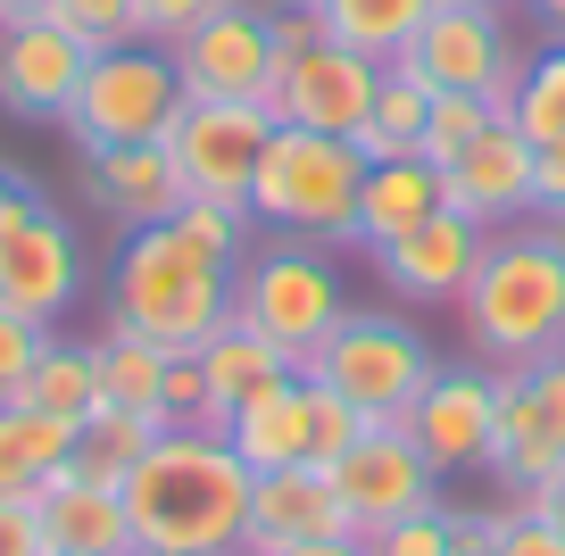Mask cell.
I'll list each match as a JSON object with an SVG mask.
<instances>
[{
	"label": "cell",
	"mask_w": 565,
	"mask_h": 556,
	"mask_svg": "<svg viewBox=\"0 0 565 556\" xmlns=\"http://www.w3.org/2000/svg\"><path fill=\"white\" fill-rule=\"evenodd\" d=\"M249 209L233 200H183L167 225H134L108 266V324L192 357L233 324V282L249 258Z\"/></svg>",
	"instance_id": "cell-1"
},
{
	"label": "cell",
	"mask_w": 565,
	"mask_h": 556,
	"mask_svg": "<svg viewBox=\"0 0 565 556\" xmlns=\"http://www.w3.org/2000/svg\"><path fill=\"white\" fill-rule=\"evenodd\" d=\"M249 482L225 432L167 424L159 449L125 473L134 556H249Z\"/></svg>",
	"instance_id": "cell-2"
},
{
	"label": "cell",
	"mask_w": 565,
	"mask_h": 556,
	"mask_svg": "<svg viewBox=\"0 0 565 556\" xmlns=\"http://www.w3.org/2000/svg\"><path fill=\"white\" fill-rule=\"evenodd\" d=\"M458 324L491 374H524L565 349V225H499L475 282L458 291Z\"/></svg>",
	"instance_id": "cell-3"
},
{
	"label": "cell",
	"mask_w": 565,
	"mask_h": 556,
	"mask_svg": "<svg viewBox=\"0 0 565 556\" xmlns=\"http://www.w3.org/2000/svg\"><path fill=\"white\" fill-rule=\"evenodd\" d=\"M374 158L341 133H308V125H275L249 174V216L275 233H300L317 249L358 242V192H366Z\"/></svg>",
	"instance_id": "cell-4"
},
{
	"label": "cell",
	"mask_w": 565,
	"mask_h": 556,
	"mask_svg": "<svg viewBox=\"0 0 565 556\" xmlns=\"http://www.w3.org/2000/svg\"><path fill=\"white\" fill-rule=\"evenodd\" d=\"M233 316H242V324H258L266 341H275L282 357L308 374V365H317V349L333 341V324L350 316V291H341V266L324 258L317 242L282 233L275 249L242 258V282H233Z\"/></svg>",
	"instance_id": "cell-5"
},
{
	"label": "cell",
	"mask_w": 565,
	"mask_h": 556,
	"mask_svg": "<svg viewBox=\"0 0 565 556\" xmlns=\"http://www.w3.org/2000/svg\"><path fill=\"white\" fill-rule=\"evenodd\" d=\"M183 75L175 51L159 42H125V51H92L84 84L67 100V141L75 150H125V141H167V125L183 117Z\"/></svg>",
	"instance_id": "cell-6"
},
{
	"label": "cell",
	"mask_w": 565,
	"mask_h": 556,
	"mask_svg": "<svg viewBox=\"0 0 565 556\" xmlns=\"http://www.w3.org/2000/svg\"><path fill=\"white\" fill-rule=\"evenodd\" d=\"M433 341H424L407 316H383V308H350L333 324V341L317 349V383H333L341 399L358 407L366 424H399L407 407H416V391L433 383Z\"/></svg>",
	"instance_id": "cell-7"
},
{
	"label": "cell",
	"mask_w": 565,
	"mask_h": 556,
	"mask_svg": "<svg viewBox=\"0 0 565 556\" xmlns=\"http://www.w3.org/2000/svg\"><path fill=\"white\" fill-rule=\"evenodd\" d=\"M75 299H84V242L34 183H18L0 209V308L58 324Z\"/></svg>",
	"instance_id": "cell-8"
},
{
	"label": "cell",
	"mask_w": 565,
	"mask_h": 556,
	"mask_svg": "<svg viewBox=\"0 0 565 556\" xmlns=\"http://www.w3.org/2000/svg\"><path fill=\"white\" fill-rule=\"evenodd\" d=\"M407 67H416L433 92H482V100L508 117L524 58H515V42H508L499 0H433V18H424L416 42H407Z\"/></svg>",
	"instance_id": "cell-9"
},
{
	"label": "cell",
	"mask_w": 565,
	"mask_h": 556,
	"mask_svg": "<svg viewBox=\"0 0 565 556\" xmlns=\"http://www.w3.org/2000/svg\"><path fill=\"white\" fill-rule=\"evenodd\" d=\"M324 473H333V490H341V506H350V532L358 539L391 532L399 515L441 506V473H433V457L407 440V424H366V432H358Z\"/></svg>",
	"instance_id": "cell-10"
},
{
	"label": "cell",
	"mask_w": 565,
	"mask_h": 556,
	"mask_svg": "<svg viewBox=\"0 0 565 556\" xmlns=\"http://www.w3.org/2000/svg\"><path fill=\"white\" fill-rule=\"evenodd\" d=\"M175 75L192 100H258L275 92L282 51H275V25H266V0H216L209 18L175 42Z\"/></svg>",
	"instance_id": "cell-11"
},
{
	"label": "cell",
	"mask_w": 565,
	"mask_h": 556,
	"mask_svg": "<svg viewBox=\"0 0 565 556\" xmlns=\"http://www.w3.org/2000/svg\"><path fill=\"white\" fill-rule=\"evenodd\" d=\"M266 133H275V108H258V100H183V117L167 125L183 192L249 209V174H258Z\"/></svg>",
	"instance_id": "cell-12"
},
{
	"label": "cell",
	"mask_w": 565,
	"mask_h": 556,
	"mask_svg": "<svg viewBox=\"0 0 565 556\" xmlns=\"http://www.w3.org/2000/svg\"><path fill=\"white\" fill-rule=\"evenodd\" d=\"M374 84H383V67H374L366 51H350V42H317V51L282 58L266 108H275V125H308V133L358 141V125H366V108H374Z\"/></svg>",
	"instance_id": "cell-13"
},
{
	"label": "cell",
	"mask_w": 565,
	"mask_h": 556,
	"mask_svg": "<svg viewBox=\"0 0 565 556\" xmlns=\"http://www.w3.org/2000/svg\"><path fill=\"white\" fill-rule=\"evenodd\" d=\"M482 249H491V225H475L466 209H441V216H424L416 233L383 242L374 266H383V291L407 299V308H458V291L475 282Z\"/></svg>",
	"instance_id": "cell-14"
},
{
	"label": "cell",
	"mask_w": 565,
	"mask_h": 556,
	"mask_svg": "<svg viewBox=\"0 0 565 556\" xmlns=\"http://www.w3.org/2000/svg\"><path fill=\"white\" fill-rule=\"evenodd\" d=\"M407 440L433 457V473H458L491 457V424H499V374L491 365H433V383L407 407Z\"/></svg>",
	"instance_id": "cell-15"
},
{
	"label": "cell",
	"mask_w": 565,
	"mask_h": 556,
	"mask_svg": "<svg viewBox=\"0 0 565 556\" xmlns=\"http://www.w3.org/2000/svg\"><path fill=\"white\" fill-rule=\"evenodd\" d=\"M92 51L67 34L58 18H25V25H0V108L25 125H58L84 84Z\"/></svg>",
	"instance_id": "cell-16"
},
{
	"label": "cell",
	"mask_w": 565,
	"mask_h": 556,
	"mask_svg": "<svg viewBox=\"0 0 565 556\" xmlns=\"http://www.w3.org/2000/svg\"><path fill=\"white\" fill-rule=\"evenodd\" d=\"M532 167H541V150L515 133V117H491L441 167L449 174V209H466L475 225H491V233L499 225H524V216H532Z\"/></svg>",
	"instance_id": "cell-17"
},
{
	"label": "cell",
	"mask_w": 565,
	"mask_h": 556,
	"mask_svg": "<svg viewBox=\"0 0 565 556\" xmlns=\"http://www.w3.org/2000/svg\"><path fill=\"white\" fill-rule=\"evenodd\" d=\"M350 506H341L324 466H275L249 482V556L266 548H300V539H341Z\"/></svg>",
	"instance_id": "cell-18"
},
{
	"label": "cell",
	"mask_w": 565,
	"mask_h": 556,
	"mask_svg": "<svg viewBox=\"0 0 565 556\" xmlns=\"http://www.w3.org/2000/svg\"><path fill=\"white\" fill-rule=\"evenodd\" d=\"M84 192L100 216H117L125 233L134 225H167L183 209V174H175V150L167 141H125V150H84Z\"/></svg>",
	"instance_id": "cell-19"
},
{
	"label": "cell",
	"mask_w": 565,
	"mask_h": 556,
	"mask_svg": "<svg viewBox=\"0 0 565 556\" xmlns=\"http://www.w3.org/2000/svg\"><path fill=\"white\" fill-rule=\"evenodd\" d=\"M482 466H491L515 499H532V490H548L565 473V424L548 416V399L524 374H499V424H491V457H482Z\"/></svg>",
	"instance_id": "cell-20"
},
{
	"label": "cell",
	"mask_w": 565,
	"mask_h": 556,
	"mask_svg": "<svg viewBox=\"0 0 565 556\" xmlns=\"http://www.w3.org/2000/svg\"><path fill=\"white\" fill-rule=\"evenodd\" d=\"M441 209H449V174L433 167V158H416V150L374 158V167H366V192H358V242L383 249V242L416 233L424 216H441Z\"/></svg>",
	"instance_id": "cell-21"
},
{
	"label": "cell",
	"mask_w": 565,
	"mask_h": 556,
	"mask_svg": "<svg viewBox=\"0 0 565 556\" xmlns=\"http://www.w3.org/2000/svg\"><path fill=\"white\" fill-rule=\"evenodd\" d=\"M34 506H42V539H51V556H134L125 490L84 482V473H58Z\"/></svg>",
	"instance_id": "cell-22"
},
{
	"label": "cell",
	"mask_w": 565,
	"mask_h": 556,
	"mask_svg": "<svg viewBox=\"0 0 565 556\" xmlns=\"http://www.w3.org/2000/svg\"><path fill=\"white\" fill-rule=\"evenodd\" d=\"M192 357H200V374H209V407H216V432H225V416H233V407H249L258 391H275V383H291V374H300V365L282 357V349L266 341L258 324H242V316H233V324L216 332L209 349H192Z\"/></svg>",
	"instance_id": "cell-23"
},
{
	"label": "cell",
	"mask_w": 565,
	"mask_h": 556,
	"mask_svg": "<svg viewBox=\"0 0 565 556\" xmlns=\"http://www.w3.org/2000/svg\"><path fill=\"white\" fill-rule=\"evenodd\" d=\"M75 457V424L42 416L25 399H0V499H42Z\"/></svg>",
	"instance_id": "cell-24"
},
{
	"label": "cell",
	"mask_w": 565,
	"mask_h": 556,
	"mask_svg": "<svg viewBox=\"0 0 565 556\" xmlns=\"http://www.w3.org/2000/svg\"><path fill=\"white\" fill-rule=\"evenodd\" d=\"M225 440L249 473H275V466H308V399H300V374L275 391H258L249 407L225 416Z\"/></svg>",
	"instance_id": "cell-25"
},
{
	"label": "cell",
	"mask_w": 565,
	"mask_h": 556,
	"mask_svg": "<svg viewBox=\"0 0 565 556\" xmlns=\"http://www.w3.org/2000/svg\"><path fill=\"white\" fill-rule=\"evenodd\" d=\"M92 365H100V407H134V416L167 424V349L159 341L108 324L100 341H92Z\"/></svg>",
	"instance_id": "cell-26"
},
{
	"label": "cell",
	"mask_w": 565,
	"mask_h": 556,
	"mask_svg": "<svg viewBox=\"0 0 565 556\" xmlns=\"http://www.w3.org/2000/svg\"><path fill=\"white\" fill-rule=\"evenodd\" d=\"M159 432H167L159 416H134V407H92V416L75 424V457H67V473L125 490V473H134L141 457L159 449Z\"/></svg>",
	"instance_id": "cell-27"
},
{
	"label": "cell",
	"mask_w": 565,
	"mask_h": 556,
	"mask_svg": "<svg viewBox=\"0 0 565 556\" xmlns=\"http://www.w3.org/2000/svg\"><path fill=\"white\" fill-rule=\"evenodd\" d=\"M433 100H441V92L424 84L407 58H391L383 84H374L366 125H358V150H366V158H399V150H416V141H424V117H433Z\"/></svg>",
	"instance_id": "cell-28"
},
{
	"label": "cell",
	"mask_w": 565,
	"mask_h": 556,
	"mask_svg": "<svg viewBox=\"0 0 565 556\" xmlns=\"http://www.w3.org/2000/svg\"><path fill=\"white\" fill-rule=\"evenodd\" d=\"M18 399L42 407V416H58V424H84L92 407H100V365H92V341H58V332H51Z\"/></svg>",
	"instance_id": "cell-29"
},
{
	"label": "cell",
	"mask_w": 565,
	"mask_h": 556,
	"mask_svg": "<svg viewBox=\"0 0 565 556\" xmlns=\"http://www.w3.org/2000/svg\"><path fill=\"white\" fill-rule=\"evenodd\" d=\"M424 18H433V0H324V34L366 51L374 67L407 58V42H416Z\"/></svg>",
	"instance_id": "cell-30"
},
{
	"label": "cell",
	"mask_w": 565,
	"mask_h": 556,
	"mask_svg": "<svg viewBox=\"0 0 565 556\" xmlns=\"http://www.w3.org/2000/svg\"><path fill=\"white\" fill-rule=\"evenodd\" d=\"M515 133L532 141V150H565V42L541 58H524V75H515Z\"/></svg>",
	"instance_id": "cell-31"
},
{
	"label": "cell",
	"mask_w": 565,
	"mask_h": 556,
	"mask_svg": "<svg viewBox=\"0 0 565 556\" xmlns=\"http://www.w3.org/2000/svg\"><path fill=\"white\" fill-rule=\"evenodd\" d=\"M491 117H499V108L482 100V92H441V100H433V117H424V141H416V158L449 167V158H458V150H466V141H475Z\"/></svg>",
	"instance_id": "cell-32"
},
{
	"label": "cell",
	"mask_w": 565,
	"mask_h": 556,
	"mask_svg": "<svg viewBox=\"0 0 565 556\" xmlns=\"http://www.w3.org/2000/svg\"><path fill=\"white\" fill-rule=\"evenodd\" d=\"M300 399H308V466H333V457L366 432V416H358L333 383H317V374H300Z\"/></svg>",
	"instance_id": "cell-33"
},
{
	"label": "cell",
	"mask_w": 565,
	"mask_h": 556,
	"mask_svg": "<svg viewBox=\"0 0 565 556\" xmlns=\"http://www.w3.org/2000/svg\"><path fill=\"white\" fill-rule=\"evenodd\" d=\"M58 25H67L84 51H125V42H141L134 0H58Z\"/></svg>",
	"instance_id": "cell-34"
},
{
	"label": "cell",
	"mask_w": 565,
	"mask_h": 556,
	"mask_svg": "<svg viewBox=\"0 0 565 556\" xmlns=\"http://www.w3.org/2000/svg\"><path fill=\"white\" fill-rule=\"evenodd\" d=\"M449 506H424V515H399L391 532L366 539V556H449Z\"/></svg>",
	"instance_id": "cell-35"
},
{
	"label": "cell",
	"mask_w": 565,
	"mask_h": 556,
	"mask_svg": "<svg viewBox=\"0 0 565 556\" xmlns=\"http://www.w3.org/2000/svg\"><path fill=\"white\" fill-rule=\"evenodd\" d=\"M42 341H51V324H34V316H18V308H0V399H18V391H25Z\"/></svg>",
	"instance_id": "cell-36"
},
{
	"label": "cell",
	"mask_w": 565,
	"mask_h": 556,
	"mask_svg": "<svg viewBox=\"0 0 565 556\" xmlns=\"http://www.w3.org/2000/svg\"><path fill=\"white\" fill-rule=\"evenodd\" d=\"M167 424H200V432H216V407H209V374H200V357H167Z\"/></svg>",
	"instance_id": "cell-37"
},
{
	"label": "cell",
	"mask_w": 565,
	"mask_h": 556,
	"mask_svg": "<svg viewBox=\"0 0 565 556\" xmlns=\"http://www.w3.org/2000/svg\"><path fill=\"white\" fill-rule=\"evenodd\" d=\"M266 25H275V51H282V58H300V51H317V42H333V34H324V0H266Z\"/></svg>",
	"instance_id": "cell-38"
},
{
	"label": "cell",
	"mask_w": 565,
	"mask_h": 556,
	"mask_svg": "<svg viewBox=\"0 0 565 556\" xmlns=\"http://www.w3.org/2000/svg\"><path fill=\"white\" fill-rule=\"evenodd\" d=\"M216 0H134V18H141V42H159V51H175L183 34H192L200 18H209Z\"/></svg>",
	"instance_id": "cell-39"
},
{
	"label": "cell",
	"mask_w": 565,
	"mask_h": 556,
	"mask_svg": "<svg viewBox=\"0 0 565 556\" xmlns=\"http://www.w3.org/2000/svg\"><path fill=\"white\" fill-rule=\"evenodd\" d=\"M491 556H565V532L548 515H499V532H491Z\"/></svg>",
	"instance_id": "cell-40"
},
{
	"label": "cell",
	"mask_w": 565,
	"mask_h": 556,
	"mask_svg": "<svg viewBox=\"0 0 565 556\" xmlns=\"http://www.w3.org/2000/svg\"><path fill=\"white\" fill-rule=\"evenodd\" d=\"M0 556H51V539H42V506H34V499H0Z\"/></svg>",
	"instance_id": "cell-41"
},
{
	"label": "cell",
	"mask_w": 565,
	"mask_h": 556,
	"mask_svg": "<svg viewBox=\"0 0 565 556\" xmlns=\"http://www.w3.org/2000/svg\"><path fill=\"white\" fill-rule=\"evenodd\" d=\"M532 216L565 225V150H541V167H532Z\"/></svg>",
	"instance_id": "cell-42"
},
{
	"label": "cell",
	"mask_w": 565,
	"mask_h": 556,
	"mask_svg": "<svg viewBox=\"0 0 565 556\" xmlns=\"http://www.w3.org/2000/svg\"><path fill=\"white\" fill-rule=\"evenodd\" d=\"M524 383H532V391H541V399H548V416H557V424H565V349H548V357H541V365H524Z\"/></svg>",
	"instance_id": "cell-43"
},
{
	"label": "cell",
	"mask_w": 565,
	"mask_h": 556,
	"mask_svg": "<svg viewBox=\"0 0 565 556\" xmlns=\"http://www.w3.org/2000/svg\"><path fill=\"white\" fill-rule=\"evenodd\" d=\"M266 556H366V539L341 532V539H300V548H266Z\"/></svg>",
	"instance_id": "cell-44"
},
{
	"label": "cell",
	"mask_w": 565,
	"mask_h": 556,
	"mask_svg": "<svg viewBox=\"0 0 565 556\" xmlns=\"http://www.w3.org/2000/svg\"><path fill=\"white\" fill-rule=\"evenodd\" d=\"M532 515H548V523H557V532H565V473H557V482H548V490H532Z\"/></svg>",
	"instance_id": "cell-45"
},
{
	"label": "cell",
	"mask_w": 565,
	"mask_h": 556,
	"mask_svg": "<svg viewBox=\"0 0 565 556\" xmlns=\"http://www.w3.org/2000/svg\"><path fill=\"white\" fill-rule=\"evenodd\" d=\"M25 18H58V0H0V25H25Z\"/></svg>",
	"instance_id": "cell-46"
},
{
	"label": "cell",
	"mask_w": 565,
	"mask_h": 556,
	"mask_svg": "<svg viewBox=\"0 0 565 556\" xmlns=\"http://www.w3.org/2000/svg\"><path fill=\"white\" fill-rule=\"evenodd\" d=\"M524 9L548 25V42H565V0H524Z\"/></svg>",
	"instance_id": "cell-47"
},
{
	"label": "cell",
	"mask_w": 565,
	"mask_h": 556,
	"mask_svg": "<svg viewBox=\"0 0 565 556\" xmlns=\"http://www.w3.org/2000/svg\"><path fill=\"white\" fill-rule=\"evenodd\" d=\"M18 183H25V174H9V167H0V209H9V192H18Z\"/></svg>",
	"instance_id": "cell-48"
}]
</instances>
